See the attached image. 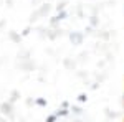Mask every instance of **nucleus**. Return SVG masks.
<instances>
[{"instance_id": "f257e3e1", "label": "nucleus", "mask_w": 124, "mask_h": 122, "mask_svg": "<svg viewBox=\"0 0 124 122\" xmlns=\"http://www.w3.org/2000/svg\"><path fill=\"white\" fill-rule=\"evenodd\" d=\"M70 40H71L75 45H81V43H83V33H71V35H70Z\"/></svg>"}, {"instance_id": "f03ea898", "label": "nucleus", "mask_w": 124, "mask_h": 122, "mask_svg": "<svg viewBox=\"0 0 124 122\" xmlns=\"http://www.w3.org/2000/svg\"><path fill=\"white\" fill-rule=\"evenodd\" d=\"M56 119H58V115H56V114H53V115H48V117H46V122H55Z\"/></svg>"}, {"instance_id": "7ed1b4c3", "label": "nucleus", "mask_w": 124, "mask_h": 122, "mask_svg": "<svg viewBox=\"0 0 124 122\" xmlns=\"http://www.w3.org/2000/svg\"><path fill=\"white\" fill-rule=\"evenodd\" d=\"M66 114H68L66 109H61V111H58V112H56V115L60 117V115H66Z\"/></svg>"}, {"instance_id": "20e7f679", "label": "nucleus", "mask_w": 124, "mask_h": 122, "mask_svg": "<svg viewBox=\"0 0 124 122\" xmlns=\"http://www.w3.org/2000/svg\"><path fill=\"white\" fill-rule=\"evenodd\" d=\"M37 104L38 106H46V101L45 99H37Z\"/></svg>"}, {"instance_id": "39448f33", "label": "nucleus", "mask_w": 124, "mask_h": 122, "mask_svg": "<svg viewBox=\"0 0 124 122\" xmlns=\"http://www.w3.org/2000/svg\"><path fill=\"white\" fill-rule=\"evenodd\" d=\"M78 99H79L81 102H85V101L88 99V97H86V94H79V97H78Z\"/></svg>"}]
</instances>
